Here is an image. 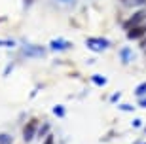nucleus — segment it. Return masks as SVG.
<instances>
[{
	"label": "nucleus",
	"instance_id": "nucleus-1",
	"mask_svg": "<svg viewBox=\"0 0 146 144\" xmlns=\"http://www.w3.org/2000/svg\"><path fill=\"white\" fill-rule=\"evenodd\" d=\"M110 46L108 40H104V38H89L87 40V48L93 49V51H103Z\"/></svg>",
	"mask_w": 146,
	"mask_h": 144
},
{
	"label": "nucleus",
	"instance_id": "nucleus-2",
	"mask_svg": "<svg viewBox=\"0 0 146 144\" xmlns=\"http://www.w3.org/2000/svg\"><path fill=\"white\" fill-rule=\"evenodd\" d=\"M34 131H36V119H31L25 125V129H23V139H25V142H31L34 139Z\"/></svg>",
	"mask_w": 146,
	"mask_h": 144
},
{
	"label": "nucleus",
	"instance_id": "nucleus-3",
	"mask_svg": "<svg viewBox=\"0 0 146 144\" xmlns=\"http://www.w3.org/2000/svg\"><path fill=\"white\" fill-rule=\"evenodd\" d=\"M142 19H144V11H137V13H135L133 17H131V19H127V21L123 23V29H133V27H139Z\"/></svg>",
	"mask_w": 146,
	"mask_h": 144
},
{
	"label": "nucleus",
	"instance_id": "nucleus-4",
	"mask_svg": "<svg viewBox=\"0 0 146 144\" xmlns=\"http://www.w3.org/2000/svg\"><path fill=\"white\" fill-rule=\"evenodd\" d=\"M146 34V25H139V27H133L129 29V32H127V36L131 38V40H135V38H141Z\"/></svg>",
	"mask_w": 146,
	"mask_h": 144
},
{
	"label": "nucleus",
	"instance_id": "nucleus-5",
	"mask_svg": "<svg viewBox=\"0 0 146 144\" xmlns=\"http://www.w3.org/2000/svg\"><path fill=\"white\" fill-rule=\"evenodd\" d=\"M27 53L29 55H36V57H40V55H44V48H34V46H27Z\"/></svg>",
	"mask_w": 146,
	"mask_h": 144
},
{
	"label": "nucleus",
	"instance_id": "nucleus-6",
	"mask_svg": "<svg viewBox=\"0 0 146 144\" xmlns=\"http://www.w3.org/2000/svg\"><path fill=\"white\" fill-rule=\"evenodd\" d=\"M51 48H53V49H65V48H70V44H68V42H59V40H55V42H51Z\"/></svg>",
	"mask_w": 146,
	"mask_h": 144
},
{
	"label": "nucleus",
	"instance_id": "nucleus-7",
	"mask_svg": "<svg viewBox=\"0 0 146 144\" xmlns=\"http://www.w3.org/2000/svg\"><path fill=\"white\" fill-rule=\"evenodd\" d=\"M11 142H13L11 135H8V133H2V135H0V144H11Z\"/></svg>",
	"mask_w": 146,
	"mask_h": 144
},
{
	"label": "nucleus",
	"instance_id": "nucleus-8",
	"mask_svg": "<svg viewBox=\"0 0 146 144\" xmlns=\"http://www.w3.org/2000/svg\"><path fill=\"white\" fill-rule=\"evenodd\" d=\"M146 93V84H141V86L135 89V95H144Z\"/></svg>",
	"mask_w": 146,
	"mask_h": 144
},
{
	"label": "nucleus",
	"instance_id": "nucleus-9",
	"mask_svg": "<svg viewBox=\"0 0 146 144\" xmlns=\"http://www.w3.org/2000/svg\"><path fill=\"white\" fill-rule=\"evenodd\" d=\"M93 82L99 84V86H104V84H106V80H104L103 76H93Z\"/></svg>",
	"mask_w": 146,
	"mask_h": 144
},
{
	"label": "nucleus",
	"instance_id": "nucleus-10",
	"mask_svg": "<svg viewBox=\"0 0 146 144\" xmlns=\"http://www.w3.org/2000/svg\"><path fill=\"white\" fill-rule=\"evenodd\" d=\"M53 112L57 114L59 117H63V116H65V108H63V106H55V108H53Z\"/></svg>",
	"mask_w": 146,
	"mask_h": 144
},
{
	"label": "nucleus",
	"instance_id": "nucleus-11",
	"mask_svg": "<svg viewBox=\"0 0 146 144\" xmlns=\"http://www.w3.org/2000/svg\"><path fill=\"white\" fill-rule=\"evenodd\" d=\"M129 55H131V49H121V59L123 61H129Z\"/></svg>",
	"mask_w": 146,
	"mask_h": 144
},
{
	"label": "nucleus",
	"instance_id": "nucleus-12",
	"mask_svg": "<svg viewBox=\"0 0 146 144\" xmlns=\"http://www.w3.org/2000/svg\"><path fill=\"white\" fill-rule=\"evenodd\" d=\"M119 108H121V110H127V112L133 110V106H129V104H119Z\"/></svg>",
	"mask_w": 146,
	"mask_h": 144
},
{
	"label": "nucleus",
	"instance_id": "nucleus-13",
	"mask_svg": "<svg viewBox=\"0 0 146 144\" xmlns=\"http://www.w3.org/2000/svg\"><path fill=\"white\" fill-rule=\"evenodd\" d=\"M44 144H53V135H49L48 139L44 140Z\"/></svg>",
	"mask_w": 146,
	"mask_h": 144
},
{
	"label": "nucleus",
	"instance_id": "nucleus-14",
	"mask_svg": "<svg viewBox=\"0 0 146 144\" xmlns=\"http://www.w3.org/2000/svg\"><path fill=\"white\" fill-rule=\"evenodd\" d=\"M139 104H141L142 108H146V99H142V101H139Z\"/></svg>",
	"mask_w": 146,
	"mask_h": 144
},
{
	"label": "nucleus",
	"instance_id": "nucleus-15",
	"mask_svg": "<svg viewBox=\"0 0 146 144\" xmlns=\"http://www.w3.org/2000/svg\"><path fill=\"white\" fill-rule=\"evenodd\" d=\"M0 46H13V42H0Z\"/></svg>",
	"mask_w": 146,
	"mask_h": 144
},
{
	"label": "nucleus",
	"instance_id": "nucleus-16",
	"mask_svg": "<svg viewBox=\"0 0 146 144\" xmlns=\"http://www.w3.org/2000/svg\"><path fill=\"white\" fill-rule=\"evenodd\" d=\"M61 2H65V4H74L76 0H61Z\"/></svg>",
	"mask_w": 146,
	"mask_h": 144
},
{
	"label": "nucleus",
	"instance_id": "nucleus-17",
	"mask_svg": "<svg viewBox=\"0 0 146 144\" xmlns=\"http://www.w3.org/2000/svg\"><path fill=\"white\" fill-rule=\"evenodd\" d=\"M135 2H144V0H135Z\"/></svg>",
	"mask_w": 146,
	"mask_h": 144
}]
</instances>
